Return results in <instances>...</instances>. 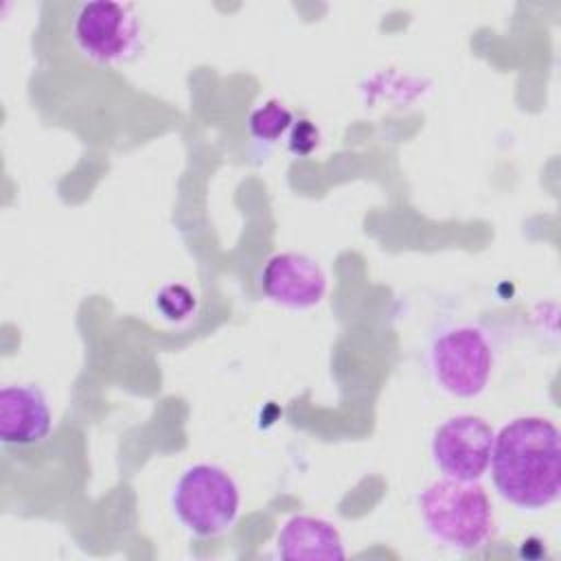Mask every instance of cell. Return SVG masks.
<instances>
[{"label": "cell", "mask_w": 561, "mask_h": 561, "mask_svg": "<svg viewBox=\"0 0 561 561\" xmlns=\"http://www.w3.org/2000/svg\"><path fill=\"white\" fill-rule=\"evenodd\" d=\"M491 473L497 493L513 506L539 511L561 493V434L543 416H519L493 440Z\"/></svg>", "instance_id": "1"}, {"label": "cell", "mask_w": 561, "mask_h": 561, "mask_svg": "<svg viewBox=\"0 0 561 561\" xmlns=\"http://www.w3.org/2000/svg\"><path fill=\"white\" fill-rule=\"evenodd\" d=\"M419 513L427 535L458 552L482 548L493 533V504L473 482L443 478L419 495Z\"/></svg>", "instance_id": "2"}, {"label": "cell", "mask_w": 561, "mask_h": 561, "mask_svg": "<svg viewBox=\"0 0 561 561\" xmlns=\"http://www.w3.org/2000/svg\"><path fill=\"white\" fill-rule=\"evenodd\" d=\"M239 486L234 478L208 462L182 471L171 491V508L180 524L197 537L226 533L239 515Z\"/></svg>", "instance_id": "3"}, {"label": "cell", "mask_w": 561, "mask_h": 561, "mask_svg": "<svg viewBox=\"0 0 561 561\" xmlns=\"http://www.w3.org/2000/svg\"><path fill=\"white\" fill-rule=\"evenodd\" d=\"M427 364L440 390L458 399H473L486 388L495 355L482 329L451 324L432 337Z\"/></svg>", "instance_id": "4"}, {"label": "cell", "mask_w": 561, "mask_h": 561, "mask_svg": "<svg viewBox=\"0 0 561 561\" xmlns=\"http://www.w3.org/2000/svg\"><path fill=\"white\" fill-rule=\"evenodd\" d=\"M72 39L92 64L121 66L142 50V24L127 2H83L72 20Z\"/></svg>", "instance_id": "5"}, {"label": "cell", "mask_w": 561, "mask_h": 561, "mask_svg": "<svg viewBox=\"0 0 561 561\" xmlns=\"http://www.w3.org/2000/svg\"><path fill=\"white\" fill-rule=\"evenodd\" d=\"M495 432L476 414H458L440 423L432 436V460L445 478L473 482L480 480L493 451Z\"/></svg>", "instance_id": "6"}, {"label": "cell", "mask_w": 561, "mask_h": 561, "mask_svg": "<svg viewBox=\"0 0 561 561\" xmlns=\"http://www.w3.org/2000/svg\"><path fill=\"white\" fill-rule=\"evenodd\" d=\"M259 287L263 296L289 309L316 307L327 294L322 267L307 254L280 252L265 261Z\"/></svg>", "instance_id": "7"}, {"label": "cell", "mask_w": 561, "mask_h": 561, "mask_svg": "<svg viewBox=\"0 0 561 561\" xmlns=\"http://www.w3.org/2000/svg\"><path fill=\"white\" fill-rule=\"evenodd\" d=\"M53 412L42 388L9 383L0 390V438L4 445H35L48 436Z\"/></svg>", "instance_id": "8"}, {"label": "cell", "mask_w": 561, "mask_h": 561, "mask_svg": "<svg viewBox=\"0 0 561 561\" xmlns=\"http://www.w3.org/2000/svg\"><path fill=\"white\" fill-rule=\"evenodd\" d=\"M276 554L287 561H340L346 557L340 530L313 515H294L280 526Z\"/></svg>", "instance_id": "9"}, {"label": "cell", "mask_w": 561, "mask_h": 561, "mask_svg": "<svg viewBox=\"0 0 561 561\" xmlns=\"http://www.w3.org/2000/svg\"><path fill=\"white\" fill-rule=\"evenodd\" d=\"M291 125H294L291 110L285 103L276 101V99H270V101L261 103L248 116L250 136L256 138V140H263V142L278 140L283 134L289 131Z\"/></svg>", "instance_id": "10"}, {"label": "cell", "mask_w": 561, "mask_h": 561, "mask_svg": "<svg viewBox=\"0 0 561 561\" xmlns=\"http://www.w3.org/2000/svg\"><path fill=\"white\" fill-rule=\"evenodd\" d=\"M156 309L160 311V316L164 320L182 322V320H188L191 313L195 311V296L188 287H184L180 283H173V285H167L158 291Z\"/></svg>", "instance_id": "11"}, {"label": "cell", "mask_w": 561, "mask_h": 561, "mask_svg": "<svg viewBox=\"0 0 561 561\" xmlns=\"http://www.w3.org/2000/svg\"><path fill=\"white\" fill-rule=\"evenodd\" d=\"M318 145H320L318 125L309 118L294 121V125L289 127V136H287L289 153H294L296 158H307L318 149Z\"/></svg>", "instance_id": "12"}]
</instances>
